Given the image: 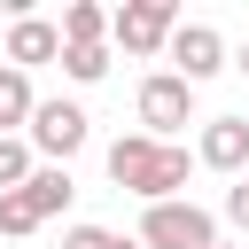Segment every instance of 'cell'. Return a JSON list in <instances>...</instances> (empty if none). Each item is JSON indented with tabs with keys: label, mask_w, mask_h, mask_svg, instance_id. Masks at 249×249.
Masks as SVG:
<instances>
[{
	"label": "cell",
	"mask_w": 249,
	"mask_h": 249,
	"mask_svg": "<svg viewBox=\"0 0 249 249\" xmlns=\"http://www.w3.org/2000/svg\"><path fill=\"white\" fill-rule=\"evenodd\" d=\"M187 171H195V156H187L179 140H148V132L109 140V179H117L124 195H140V202H179Z\"/></svg>",
	"instance_id": "obj_1"
},
{
	"label": "cell",
	"mask_w": 249,
	"mask_h": 249,
	"mask_svg": "<svg viewBox=\"0 0 249 249\" xmlns=\"http://www.w3.org/2000/svg\"><path fill=\"white\" fill-rule=\"evenodd\" d=\"M140 249H218V218L202 210V202H148V218H140Z\"/></svg>",
	"instance_id": "obj_2"
},
{
	"label": "cell",
	"mask_w": 249,
	"mask_h": 249,
	"mask_svg": "<svg viewBox=\"0 0 249 249\" xmlns=\"http://www.w3.org/2000/svg\"><path fill=\"white\" fill-rule=\"evenodd\" d=\"M171 31H179L171 0H124V8H109V47H124V54H156V47H171Z\"/></svg>",
	"instance_id": "obj_3"
},
{
	"label": "cell",
	"mask_w": 249,
	"mask_h": 249,
	"mask_svg": "<svg viewBox=\"0 0 249 249\" xmlns=\"http://www.w3.org/2000/svg\"><path fill=\"white\" fill-rule=\"evenodd\" d=\"M86 132H93V117H86L78 101H39L31 124H23V140H31L47 163H70V156L86 148Z\"/></svg>",
	"instance_id": "obj_4"
},
{
	"label": "cell",
	"mask_w": 249,
	"mask_h": 249,
	"mask_svg": "<svg viewBox=\"0 0 249 249\" xmlns=\"http://www.w3.org/2000/svg\"><path fill=\"white\" fill-rule=\"evenodd\" d=\"M187 117H195V86H187L179 70H156V78H140V132H148V140H171Z\"/></svg>",
	"instance_id": "obj_5"
},
{
	"label": "cell",
	"mask_w": 249,
	"mask_h": 249,
	"mask_svg": "<svg viewBox=\"0 0 249 249\" xmlns=\"http://www.w3.org/2000/svg\"><path fill=\"white\" fill-rule=\"evenodd\" d=\"M171 62H179L187 86H202V78L226 70V39H218L210 23H179V31H171Z\"/></svg>",
	"instance_id": "obj_6"
},
{
	"label": "cell",
	"mask_w": 249,
	"mask_h": 249,
	"mask_svg": "<svg viewBox=\"0 0 249 249\" xmlns=\"http://www.w3.org/2000/svg\"><path fill=\"white\" fill-rule=\"evenodd\" d=\"M31 62H62V31L39 23V16H16V23H8V70L31 78Z\"/></svg>",
	"instance_id": "obj_7"
},
{
	"label": "cell",
	"mask_w": 249,
	"mask_h": 249,
	"mask_svg": "<svg viewBox=\"0 0 249 249\" xmlns=\"http://www.w3.org/2000/svg\"><path fill=\"white\" fill-rule=\"evenodd\" d=\"M195 163H210V171H241V163H249V124H241V117H210L202 140H195Z\"/></svg>",
	"instance_id": "obj_8"
},
{
	"label": "cell",
	"mask_w": 249,
	"mask_h": 249,
	"mask_svg": "<svg viewBox=\"0 0 249 249\" xmlns=\"http://www.w3.org/2000/svg\"><path fill=\"white\" fill-rule=\"evenodd\" d=\"M70 195H78V187H70V163H31L23 202L39 210V226H47V218H62V210H70Z\"/></svg>",
	"instance_id": "obj_9"
},
{
	"label": "cell",
	"mask_w": 249,
	"mask_h": 249,
	"mask_svg": "<svg viewBox=\"0 0 249 249\" xmlns=\"http://www.w3.org/2000/svg\"><path fill=\"white\" fill-rule=\"evenodd\" d=\"M31 109H39V93H31V78L0 62V140H8V132H23V124H31Z\"/></svg>",
	"instance_id": "obj_10"
},
{
	"label": "cell",
	"mask_w": 249,
	"mask_h": 249,
	"mask_svg": "<svg viewBox=\"0 0 249 249\" xmlns=\"http://www.w3.org/2000/svg\"><path fill=\"white\" fill-rule=\"evenodd\" d=\"M93 39H109V8L101 0H70L62 8V47H93Z\"/></svg>",
	"instance_id": "obj_11"
},
{
	"label": "cell",
	"mask_w": 249,
	"mask_h": 249,
	"mask_svg": "<svg viewBox=\"0 0 249 249\" xmlns=\"http://www.w3.org/2000/svg\"><path fill=\"white\" fill-rule=\"evenodd\" d=\"M62 70H70L78 86H101V78H109V39H93V47H62Z\"/></svg>",
	"instance_id": "obj_12"
},
{
	"label": "cell",
	"mask_w": 249,
	"mask_h": 249,
	"mask_svg": "<svg viewBox=\"0 0 249 249\" xmlns=\"http://www.w3.org/2000/svg\"><path fill=\"white\" fill-rule=\"evenodd\" d=\"M23 179H31V140L8 132V140H0V195H16Z\"/></svg>",
	"instance_id": "obj_13"
},
{
	"label": "cell",
	"mask_w": 249,
	"mask_h": 249,
	"mask_svg": "<svg viewBox=\"0 0 249 249\" xmlns=\"http://www.w3.org/2000/svg\"><path fill=\"white\" fill-rule=\"evenodd\" d=\"M0 233H39V210L23 202V187H16V195H0Z\"/></svg>",
	"instance_id": "obj_14"
},
{
	"label": "cell",
	"mask_w": 249,
	"mask_h": 249,
	"mask_svg": "<svg viewBox=\"0 0 249 249\" xmlns=\"http://www.w3.org/2000/svg\"><path fill=\"white\" fill-rule=\"evenodd\" d=\"M62 249H124V233H109V226H70Z\"/></svg>",
	"instance_id": "obj_15"
},
{
	"label": "cell",
	"mask_w": 249,
	"mask_h": 249,
	"mask_svg": "<svg viewBox=\"0 0 249 249\" xmlns=\"http://www.w3.org/2000/svg\"><path fill=\"white\" fill-rule=\"evenodd\" d=\"M226 218H233V226L249 233V179H241V187H226Z\"/></svg>",
	"instance_id": "obj_16"
},
{
	"label": "cell",
	"mask_w": 249,
	"mask_h": 249,
	"mask_svg": "<svg viewBox=\"0 0 249 249\" xmlns=\"http://www.w3.org/2000/svg\"><path fill=\"white\" fill-rule=\"evenodd\" d=\"M241 78H249V47H241Z\"/></svg>",
	"instance_id": "obj_17"
},
{
	"label": "cell",
	"mask_w": 249,
	"mask_h": 249,
	"mask_svg": "<svg viewBox=\"0 0 249 249\" xmlns=\"http://www.w3.org/2000/svg\"><path fill=\"white\" fill-rule=\"evenodd\" d=\"M124 249H140V241H124Z\"/></svg>",
	"instance_id": "obj_18"
},
{
	"label": "cell",
	"mask_w": 249,
	"mask_h": 249,
	"mask_svg": "<svg viewBox=\"0 0 249 249\" xmlns=\"http://www.w3.org/2000/svg\"><path fill=\"white\" fill-rule=\"evenodd\" d=\"M218 249H226V241H218Z\"/></svg>",
	"instance_id": "obj_19"
}]
</instances>
